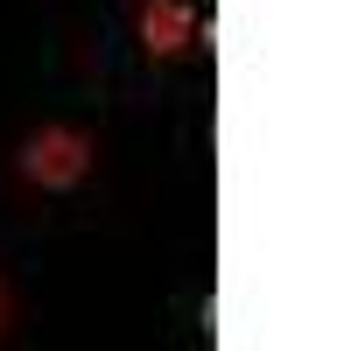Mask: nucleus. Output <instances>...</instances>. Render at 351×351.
Segmentation results:
<instances>
[{
    "instance_id": "f257e3e1",
    "label": "nucleus",
    "mask_w": 351,
    "mask_h": 351,
    "mask_svg": "<svg viewBox=\"0 0 351 351\" xmlns=\"http://www.w3.org/2000/svg\"><path fill=\"white\" fill-rule=\"evenodd\" d=\"M92 134H84V127H36V134H28L21 141V176H28V183H36V190H56V197H64V190H77L84 183V176H92Z\"/></svg>"
},
{
    "instance_id": "f03ea898",
    "label": "nucleus",
    "mask_w": 351,
    "mask_h": 351,
    "mask_svg": "<svg viewBox=\"0 0 351 351\" xmlns=\"http://www.w3.org/2000/svg\"><path fill=\"white\" fill-rule=\"evenodd\" d=\"M134 28H141V49H148L155 64H169V56H183L197 43V14L183 8V0H141Z\"/></svg>"
},
{
    "instance_id": "7ed1b4c3",
    "label": "nucleus",
    "mask_w": 351,
    "mask_h": 351,
    "mask_svg": "<svg viewBox=\"0 0 351 351\" xmlns=\"http://www.w3.org/2000/svg\"><path fill=\"white\" fill-rule=\"evenodd\" d=\"M14 330V288H8V274H0V337Z\"/></svg>"
}]
</instances>
